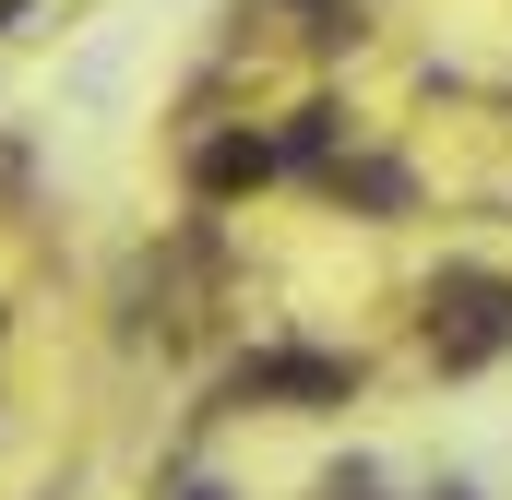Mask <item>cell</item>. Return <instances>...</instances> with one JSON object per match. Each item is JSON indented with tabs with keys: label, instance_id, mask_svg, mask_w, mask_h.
<instances>
[{
	"label": "cell",
	"instance_id": "cell-1",
	"mask_svg": "<svg viewBox=\"0 0 512 500\" xmlns=\"http://www.w3.org/2000/svg\"><path fill=\"white\" fill-rule=\"evenodd\" d=\"M429 346H441V370H489V358L512 346V274L453 262V274L429 286Z\"/></svg>",
	"mask_w": 512,
	"mask_h": 500
},
{
	"label": "cell",
	"instance_id": "cell-2",
	"mask_svg": "<svg viewBox=\"0 0 512 500\" xmlns=\"http://www.w3.org/2000/svg\"><path fill=\"white\" fill-rule=\"evenodd\" d=\"M191 179H203V191H262V179H274V143H262V131H215V143L191 155Z\"/></svg>",
	"mask_w": 512,
	"mask_h": 500
},
{
	"label": "cell",
	"instance_id": "cell-3",
	"mask_svg": "<svg viewBox=\"0 0 512 500\" xmlns=\"http://www.w3.org/2000/svg\"><path fill=\"white\" fill-rule=\"evenodd\" d=\"M274 155H298V167H322V155H334V108H298V120H286V143H274Z\"/></svg>",
	"mask_w": 512,
	"mask_h": 500
},
{
	"label": "cell",
	"instance_id": "cell-4",
	"mask_svg": "<svg viewBox=\"0 0 512 500\" xmlns=\"http://www.w3.org/2000/svg\"><path fill=\"white\" fill-rule=\"evenodd\" d=\"M179 500H239V489H179Z\"/></svg>",
	"mask_w": 512,
	"mask_h": 500
},
{
	"label": "cell",
	"instance_id": "cell-5",
	"mask_svg": "<svg viewBox=\"0 0 512 500\" xmlns=\"http://www.w3.org/2000/svg\"><path fill=\"white\" fill-rule=\"evenodd\" d=\"M429 500H477V489H429Z\"/></svg>",
	"mask_w": 512,
	"mask_h": 500
}]
</instances>
